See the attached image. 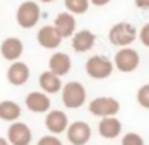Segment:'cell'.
<instances>
[{
  "label": "cell",
  "mask_w": 149,
  "mask_h": 145,
  "mask_svg": "<svg viewBox=\"0 0 149 145\" xmlns=\"http://www.w3.org/2000/svg\"><path fill=\"white\" fill-rule=\"evenodd\" d=\"M121 109L119 100L111 96H98L95 100L89 102V111L93 113L98 119H104V117H115Z\"/></svg>",
  "instance_id": "6"
},
{
  "label": "cell",
  "mask_w": 149,
  "mask_h": 145,
  "mask_svg": "<svg viewBox=\"0 0 149 145\" xmlns=\"http://www.w3.org/2000/svg\"><path fill=\"white\" fill-rule=\"evenodd\" d=\"M140 66V53L132 47H121L113 55V68L123 74H130Z\"/></svg>",
  "instance_id": "5"
},
{
  "label": "cell",
  "mask_w": 149,
  "mask_h": 145,
  "mask_svg": "<svg viewBox=\"0 0 149 145\" xmlns=\"http://www.w3.org/2000/svg\"><path fill=\"white\" fill-rule=\"evenodd\" d=\"M61 98H62V104L68 109H79L87 100V91L79 81H70V83L62 85Z\"/></svg>",
  "instance_id": "3"
},
{
  "label": "cell",
  "mask_w": 149,
  "mask_h": 145,
  "mask_svg": "<svg viewBox=\"0 0 149 145\" xmlns=\"http://www.w3.org/2000/svg\"><path fill=\"white\" fill-rule=\"evenodd\" d=\"M23 53H25V45H23V42L19 40V38H15V36L6 38V40L2 42V45H0V55L10 62L19 60V58L23 57Z\"/></svg>",
  "instance_id": "13"
},
{
  "label": "cell",
  "mask_w": 149,
  "mask_h": 145,
  "mask_svg": "<svg viewBox=\"0 0 149 145\" xmlns=\"http://www.w3.org/2000/svg\"><path fill=\"white\" fill-rule=\"evenodd\" d=\"M70 121H68V115L61 109H49L45 113V128L49 130V134L53 136H58L62 132H66Z\"/></svg>",
  "instance_id": "9"
},
{
  "label": "cell",
  "mask_w": 149,
  "mask_h": 145,
  "mask_svg": "<svg viewBox=\"0 0 149 145\" xmlns=\"http://www.w3.org/2000/svg\"><path fill=\"white\" fill-rule=\"evenodd\" d=\"M21 117V105L13 100H2L0 102V119L6 123H15Z\"/></svg>",
  "instance_id": "19"
},
{
  "label": "cell",
  "mask_w": 149,
  "mask_h": 145,
  "mask_svg": "<svg viewBox=\"0 0 149 145\" xmlns=\"http://www.w3.org/2000/svg\"><path fill=\"white\" fill-rule=\"evenodd\" d=\"M91 136H93V130L85 121H74V123H70L68 128H66V138H68V142L72 145L89 143Z\"/></svg>",
  "instance_id": "7"
},
{
  "label": "cell",
  "mask_w": 149,
  "mask_h": 145,
  "mask_svg": "<svg viewBox=\"0 0 149 145\" xmlns=\"http://www.w3.org/2000/svg\"><path fill=\"white\" fill-rule=\"evenodd\" d=\"M29 77H30V68H29V64H25V62H21V60L11 62L8 72H6V79L10 81V85H13V87L25 85L26 81H29Z\"/></svg>",
  "instance_id": "10"
},
{
  "label": "cell",
  "mask_w": 149,
  "mask_h": 145,
  "mask_svg": "<svg viewBox=\"0 0 149 145\" xmlns=\"http://www.w3.org/2000/svg\"><path fill=\"white\" fill-rule=\"evenodd\" d=\"M136 100H138V104L142 105L143 109H149V83L142 85V87L138 89V92H136Z\"/></svg>",
  "instance_id": "21"
},
{
  "label": "cell",
  "mask_w": 149,
  "mask_h": 145,
  "mask_svg": "<svg viewBox=\"0 0 149 145\" xmlns=\"http://www.w3.org/2000/svg\"><path fill=\"white\" fill-rule=\"evenodd\" d=\"M138 40L142 42L146 47H149V23H146V25L140 28V32H138Z\"/></svg>",
  "instance_id": "24"
},
{
  "label": "cell",
  "mask_w": 149,
  "mask_h": 145,
  "mask_svg": "<svg viewBox=\"0 0 149 145\" xmlns=\"http://www.w3.org/2000/svg\"><path fill=\"white\" fill-rule=\"evenodd\" d=\"M138 38V30L132 23H127V21H121V23H115V25L109 28L108 32V40L111 45L115 47H130L132 44L136 42Z\"/></svg>",
  "instance_id": "1"
},
{
  "label": "cell",
  "mask_w": 149,
  "mask_h": 145,
  "mask_svg": "<svg viewBox=\"0 0 149 145\" xmlns=\"http://www.w3.org/2000/svg\"><path fill=\"white\" fill-rule=\"evenodd\" d=\"M96 44V36L91 30H77L72 36V49L76 53H89Z\"/></svg>",
  "instance_id": "14"
},
{
  "label": "cell",
  "mask_w": 149,
  "mask_h": 145,
  "mask_svg": "<svg viewBox=\"0 0 149 145\" xmlns=\"http://www.w3.org/2000/svg\"><path fill=\"white\" fill-rule=\"evenodd\" d=\"M138 10H149V0H134Z\"/></svg>",
  "instance_id": "25"
},
{
  "label": "cell",
  "mask_w": 149,
  "mask_h": 145,
  "mask_svg": "<svg viewBox=\"0 0 149 145\" xmlns=\"http://www.w3.org/2000/svg\"><path fill=\"white\" fill-rule=\"evenodd\" d=\"M85 72L93 79H106L111 76L113 72V60L104 55H93L87 62H85Z\"/></svg>",
  "instance_id": "4"
},
{
  "label": "cell",
  "mask_w": 149,
  "mask_h": 145,
  "mask_svg": "<svg viewBox=\"0 0 149 145\" xmlns=\"http://www.w3.org/2000/svg\"><path fill=\"white\" fill-rule=\"evenodd\" d=\"M49 72H53L55 76L62 77L66 76V74L70 72V68H72V58H70V55L62 53V51H57V53H53L49 57Z\"/></svg>",
  "instance_id": "15"
},
{
  "label": "cell",
  "mask_w": 149,
  "mask_h": 145,
  "mask_svg": "<svg viewBox=\"0 0 149 145\" xmlns=\"http://www.w3.org/2000/svg\"><path fill=\"white\" fill-rule=\"evenodd\" d=\"M0 145H10V142L6 138H0Z\"/></svg>",
  "instance_id": "27"
},
{
  "label": "cell",
  "mask_w": 149,
  "mask_h": 145,
  "mask_svg": "<svg viewBox=\"0 0 149 145\" xmlns=\"http://www.w3.org/2000/svg\"><path fill=\"white\" fill-rule=\"evenodd\" d=\"M121 130H123V124H121V121L117 119V117H104V119H100V123H98V134L104 139L119 138Z\"/></svg>",
  "instance_id": "17"
},
{
  "label": "cell",
  "mask_w": 149,
  "mask_h": 145,
  "mask_svg": "<svg viewBox=\"0 0 149 145\" xmlns=\"http://www.w3.org/2000/svg\"><path fill=\"white\" fill-rule=\"evenodd\" d=\"M36 145H62V142H61V138H58V136L47 134V136H42V138L38 139Z\"/></svg>",
  "instance_id": "23"
},
{
  "label": "cell",
  "mask_w": 149,
  "mask_h": 145,
  "mask_svg": "<svg viewBox=\"0 0 149 145\" xmlns=\"http://www.w3.org/2000/svg\"><path fill=\"white\" fill-rule=\"evenodd\" d=\"M42 17V10H40V4L34 2V0H25V2L19 4L17 11H15V21L21 28H32V26L38 25Z\"/></svg>",
  "instance_id": "2"
},
{
  "label": "cell",
  "mask_w": 149,
  "mask_h": 145,
  "mask_svg": "<svg viewBox=\"0 0 149 145\" xmlns=\"http://www.w3.org/2000/svg\"><path fill=\"white\" fill-rule=\"evenodd\" d=\"M55 30L58 32V36L64 40V38H72L74 32H76V15L68 13V11H62V13H58L57 17H55V23H53Z\"/></svg>",
  "instance_id": "12"
},
{
  "label": "cell",
  "mask_w": 149,
  "mask_h": 145,
  "mask_svg": "<svg viewBox=\"0 0 149 145\" xmlns=\"http://www.w3.org/2000/svg\"><path fill=\"white\" fill-rule=\"evenodd\" d=\"M25 105L29 108V111H32V113H47L51 109L49 94H45V92H42V91H32V92L26 94Z\"/></svg>",
  "instance_id": "11"
},
{
  "label": "cell",
  "mask_w": 149,
  "mask_h": 145,
  "mask_svg": "<svg viewBox=\"0 0 149 145\" xmlns=\"http://www.w3.org/2000/svg\"><path fill=\"white\" fill-rule=\"evenodd\" d=\"M6 139L10 142V145H30V142H32V130L29 128V124L21 123V121H15L8 128Z\"/></svg>",
  "instance_id": "8"
},
{
  "label": "cell",
  "mask_w": 149,
  "mask_h": 145,
  "mask_svg": "<svg viewBox=\"0 0 149 145\" xmlns=\"http://www.w3.org/2000/svg\"><path fill=\"white\" fill-rule=\"evenodd\" d=\"M38 2H44V4H51V2H55V0H38Z\"/></svg>",
  "instance_id": "28"
},
{
  "label": "cell",
  "mask_w": 149,
  "mask_h": 145,
  "mask_svg": "<svg viewBox=\"0 0 149 145\" xmlns=\"http://www.w3.org/2000/svg\"><path fill=\"white\" fill-rule=\"evenodd\" d=\"M121 145H146V142H143V138L140 134L128 132V134H125L123 138H121Z\"/></svg>",
  "instance_id": "22"
},
{
  "label": "cell",
  "mask_w": 149,
  "mask_h": 145,
  "mask_svg": "<svg viewBox=\"0 0 149 145\" xmlns=\"http://www.w3.org/2000/svg\"><path fill=\"white\" fill-rule=\"evenodd\" d=\"M38 85H40L42 92H45V94H55V92H58L62 89V81L58 76H55L53 72H44L40 74V77H38Z\"/></svg>",
  "instance_id": "18"
},
{
  "label": "cell",
  "mask_w": 149,
  "mask_h": 145,
  "mask_svg": "<svg viewBox=\"0 0 149 145\" xmlns=\"http://www.w3.org/2000/svg\"><path fill=\"white\" fill-rule=\"evenodd\" d=\"M64 8L72 15H81L89 10V0H64Z\"/></svg>",
  "instance_id": "20"
},
{
  "label": "cell",
  "mask_w": 149,
  "mask_h": 145,
  "mask_svg": "<svg viewBox=\"0 0 149 145\" xmlns=\"http://www.w3.org/2000/svg\"><path fill=\"white\" fill-rule=\"evenodd\" d=\"M38 44L44 49H57L62 44V38L58 36V32L55 30L53 25H45L38 30Z\"/></svg>",
  "instance_id": "16"
},
{
  "label": "cell",
  "mask_w": 149,
  "mask_h": 145,
  "mask_svg": "<svg viewBox=\"0 0 149 145\" xmlns=\"http://www.w3.org/2000/svg\"><path fill=\"white\" fill-rule=\"evenodd\" d=\"M109 2H111V0H89V4H93V6H96V8H102V6H108Z\"/></svg>",
  "instance_id": "26"
}]
</instances>
